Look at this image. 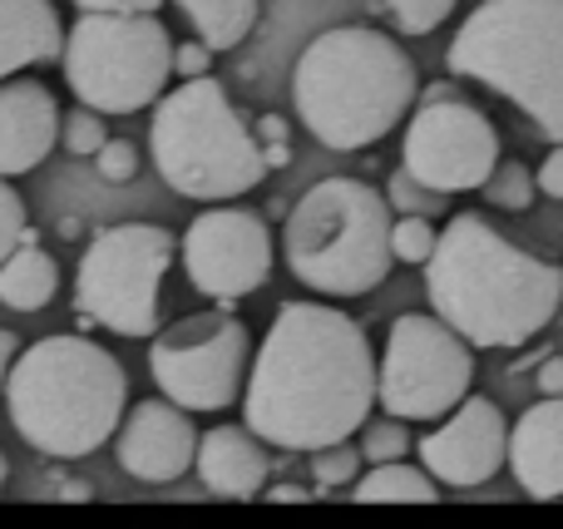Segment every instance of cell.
<instances>
[{
	"instance_id": "6da1fadb",
	"label": "cell",
	"mask_w": 563,
	"mask_h": 529,
	"mask_svg": "<svg viewBox=\"0 0 563 529\" xmlns=\"http://www.w3.org/2000/svg\"><path fill=\"white\" fill-rule=\"evenodd\" d=\"M376 406V352L356 317L282 302L243 386V421L287 455L351 441Z\"/></svg>"
},
{
	"instance_id": "7a4b0ae2",
	"label": "cell",
	"mask_w": 563,
	"mask_h": 529,
	"mask_svg": "<svg viewBox=\"0 0 563 529\" xmlns=\"http://www.w3.org/2000/svg\"><path fill=\"white\" fill-rule=\"evenodd\" d=\"M426 297L475 352H515L559 317L563 273L515 247L485 213H450L426 263Z\"/></svg>"
},
{
	"instance_id": "3957f363",
	"label": "cell",
	"mask_w": 563,
	"mask_h": 529,
	"mask_svg": "<svg viewBox=\"0 0 563 529\" xmlns=\"http://www.w3.org/2000/svg\"><path fill=\"white\" fill-rule=\"evenodd\" d=\"M420 99V69L406 45L376 25H331L291 65V109L321 148L356 154L406 124Z\"/></svg>"
},
{
	"instance_id": "277c9868",
	"label": "cell",
	"mask_w": 563,
	"mask_h": 529,
	"mask_svg": "<svg viewBox=\"0 0 563 529\" xmlns=\"http://www.w3.org/2000/svg\"><path fill=\"white\" fill-rule=\"evenodd\" d=\"M5 411L35 455L85 461L114 441L129 411V376L119 356L89 337H40L35 346H20L10 366Z\"/></svg>"
},
{
	"instance_id": "5b68a950",
	"label": "cell",
	"mask_w": 563,
	"mask_h": 529,
	"mask_svg": "<svg viewBox=\"0 0 563 529\" xmlns=\"http://www.w3.org/2000/svg\"><path fill=\"white\" fill-rule=\"evenodd\" d=\"M455 79L485 85L563 144V0H479L445 49Z\"/></svg>"
},
{
	"instance_id": "8992f818",
	"label": "cell",
	"mask_w": 563,
	"mask_h": 529,
	"mask_svg": "<svg viewBox=\"0 0 563 529\" xmlns=\"http://www.w3.org/2000/svg\"><path fill=\"white\" fill-rule=\"evenodd\" d=\"M148 154H154L158 178L194 203L243 198L273 174L253 134V119L233 104L213 69L164 89L148 124Z\"/></svg>"
},
{
	"instance_id": "52a82bcc",
	"label": "cell",
	"mask_w": 563,
	"mask_h": 529,
	"mask_svg": "<svg viewBox=\"0 0 563 529\" xmlns=\"http://www.w3.org/2000/svg\"><path fill=\"white\" fill-rule=\"evenodd\" d=\"M390 203L366 178H321L282 223V257L301 287L321 297H366L390 277Z\"/></svg>"
},
{
	"instance_id": "ba28073f",
	"label": "cell",
	"mask_w": 563,
	"mask_h": 529,
	"mask_svg": "<svg viewBox=\"0 0 563 529\" xmlns=\"http://www.w3.org/2000/svg\"><path fill=\"white\" fill-rule=\"evenodd\" d=\"M65 85L99 114H139L174 79V35L158 10H79L59 49Z\"/></svg>"
},
{
	"instance_id": "9c48e42d",
	"label": "cell",
	"mask_w": 563,
	"mask_h": 529,
	"mask_svg": "<svg viewBox=\"0 0 563 529\" xmlns=\"http://www.w3.org/2000/svg\"><path fill=\"white\" fill-rule=\"evenodd\" d=\"M178 257V233L158 223L99 228L75 267V312L85 327H104L114 337L144 342L158 332L164 277Z\"/></svg>"
},
{
	"instance_id": "30bf717a",
	"label": "cell",
	"mask_w": 563,
	"mask_h": 529,
	"mask_svg": "<svg viewBox=\"0 0 563 529\" xmlns=\"http://www.w3.org/2000/svg\"><path fill=\"white\" fill-rule=\"evenodd\" d=\"M475 346L435 312H400L376 356V406L400 421L435 426L470 396Z\"/></svg>"
},
{
	"instance_id": "8fae6325",
	"label": "cell",
	"mask_w": 563,
	"mask_h": 529,
	"mask_svg": "<svg viewBox=\"0 0 563 529\" xmlns=\"http://www.w3.org/2000/svg\"><path fill=\"white\" fill-rule=\"evenodd\" d=\"M247 372H253V332L233 307L223 312H194L158 327L148 346V376L184 411H228L243 401Z\"/></svg>"
},
{
	"instance_id": "7c38bea8",
	"label": "cell",
	"mask_w": 563,
	"mask_h": 529,
	"mask_svg": "<svg viewBox=\"0 0 563 529\" xmlns=\"http://www.w3.org/2000/svg\"><path fill=\"white\" fill-rule=\"evenodd\" d=\"M400 164L440 194H479L499 164V129L465 95L420 99L400 139Z\"/></svg>"
},
{
	"instance_id": "4fadbf2b",
	"label": "cell",
	"mask_w": 563,
	"mask_h": 529,
	"mask_svg": "<svg viewBox=\"0 0 563 529\" xmlns=\"http://www.w3.org/2000/svg\"><path fill=\"white\" fill-rule=\"evenodd\" d=\"M188 283L233 307L273 277V228L253 208H203L178 238Z\"/></svg>"
},
{
	"instance_id": "5bb4252c",
	"label": "cell",
	"mask_w": 563,
	"mask_h": 529,
	"mask_svg": "<svg viewBox=\"0 0 563 529\" xmlns=\"http://www.w3.org/2000/svg\"><path fill=\"white\" fill-rule=\"evenodd\" d=\"M416 455L450 491H479L509 465V421L489 396H465L435 431L420 436Z\"/></svg>"
},
{
	"instance_id": "9a60e30c",
	"label": "cell",
	"mask_w": 563,
	"mask_h": 529,
	"mask_svg": "<svg viewBox=\"0 0 563 529\" xmlns=\"http://www.w3.org/2000/svg\"><path fill=\"white\" fill-rule=\"evenodd\" d=\"M198 436L203 431L194 426V411H184L158 392V401L148 396V401H134L124 411L114 431V461L139 485H174L194 471Z\"/></svg>"
},
{
	"instance_id": "2e32d148",
	"label": "cell",
	"mask_w": 563,
	"mask_h": 529,
	"mask_svg": "<svg viewBox=\"0 0 563 529\" xmlns=\"http://www.w3.org/2000/svg\"><path fill=\"white\" fill-rule=\"evenodd\" d=\"M59 104L40 79H0V178H20L59 144Z\"/></svg>"
},
{
	"instance_id": "e0dca14e",
	"label": "cell",
	"mask_w": 563,
	"mask_h": 529,
	"mask_svg": "<svg viewBox=\"0 0 563 529\" xmlns=\"http://www.w3.org/2000/svg\"><path fill=\"white\" fill-rule=\"evenodd\" d=\"M198 481L218 500H257L273 481V451L253 426H213L198 436Z\"/></svg>"
},
{
	"instance_id": "ac0fdd59",
	"label": "cell",
	"mask_w": 563,
	"mask_h": 529,
	"mask_svg": "<svg viewBox=\"0 0 563 529\" xmlns=\"http://www.w3.org/2000/svg\"><path fill=\"white\" fill-rule=\"evenodd\" d=\"M509 471L529 500L563 495V396H544L509 426Z\"/></svg>"
},
{
	"instance_id": "d6986e66",
	"label": "cell",
	"mask_w": 563,
	"mask_h": 529,
	"mask_svg": "<svg viewBox=\"0 0 563 529\" xmlns=\"http://www.w3.org/2000/svg\"><path fill=\"white\" fill-rule=\"evenodd\" d=\"M65 49V20L55 0H0V79L49 65Z\"/></svg>"
},
{
	"instance_id": "ffe728a7",
	"label": "cell",
	"mask_w": 563,
	"mask_h": 529,
	"mask_svg": "<svg viewBox=\"0 0 563 529\" xmlns=\"http://www.w3.org/2000/svg\"><path fill=\"white\" fill-rule=\"evenodd\" d=\"M59 293V263L40 247V233L25 228L15 253L0 263V307L10 312H45Z\"/></svg>"
},
{
	"instance_id": "44dd1931",
	"label": "cell",
	"mask_w": 563,
	"mask_h": 529,
	"mask_svg": "<svg viewBox=\"0 0 563 529\" xmlns=\"http://www.w3.org/2000/svg\"><path fill=\"white\" fill-rule=\"evenodd\" d=\"M174 5L213 55L238 49L263 20V0H174Z\"/></svg>"
},
{
	"instance_id": "7402d4cb",
	"label": "cell",
	"mask_w": 563,
	"mask_h": 529,
	"mask_svg": "<svg viewBox=\"0 0 563 529\" xmlns=\"http://www.w3.org/2000/svg\"><path fill=\"white\" fill-rule=\"evenodd\" d=\"M351 500L356 505H435L440 500V481L426 471V465L380 461V465H371L366 475H356Z\"/></svg>"
},
{
	"instance_id": "603a6c76",
	"label": "cell",
	"mask_w": 563,
	"mask_h": 529,
	"mask_svg": "<svg viewBox=\"0 0 563 529\" xmlns=\"http://www.w3.org/2000/svg\"><path fill=\"white\" fill-rule=\"evenodd\" d=\"M356 5L366 10L371 20H380L386 30L416 40V35H430V30L445 25L460 0H356Z\"/></svg>"
},
{
	"instance_id": "cb8c5ba5",
	"label": "cell",
	"mask_w": 563,
	"mask_h": 529,
	"mask_svg": "<svg viewBox=\"0 0 563 529\" xmlns=\"http://www.w3.org/2000/svg\"><path fill=\"white\" fill-rule=\"evenodd\" d=\"M479 198L505 208V213H525V208H534V198H539V178L525 158H499L495 174L479 184Z\"/></svg>"
},
{
	"instance_id": "d4e9b609",
	"label": "cell",
	"mask_w": 563,
	"mask_h": 529,
	"mask_svg": "<svg viewBox=\"0 0 563 529\" xmlns=\"http://www.w3.org/2000/svg\"><path fill=\"white\" fill-rule=\"evenodd\" d=\"M361 465H366V455H361V445H351V441L311 451V481H317V495H331V491H341V485H356Z\"/></svg>"
},
{
	"instance_id": "484cf974",
	"label": "cell",
	"mask_w": 563,
	"mask_h": 529,
	"mask_svg": "<svg viewBox=\"0 0 563 529\" xmlns=\"http://www.w3.org/2000/svg\"><path fill=\"white\" fill-rule=\"evenodd\" d=\"M386 203H390V213H426V218L450 213V194H440V188L420 184V178L410 174L406 164H400L396 174H390V184H386Z\"/></svg>"
},
{
	"instance_id": "4316f807",
	"label": "cell",
	"mask_w": 563,
	"mask_h": 529,
	"mask_svg": "<svg viewBox=\"0 0 563 529\" xmlns=\"http://www.w3.org/2000/svg\"><path fill=\"white\" fill-rule=\"evenodd\" d=\"M104 139H109V129L95 104H75L59 119V144H65L69 158H95L99 148H104Z\"/></svg>"
},
{
	"instance_id": "83f0119b",
	"label": "cell",
	"mask_w": 563,
	"mask_h": 529,
	"mask_svg": "<svg viewBox=\"0 0 563 529\" xmlns=\"http://www.w3.org/2000/svg\"><path fill=\"white\" fill-rule=\"evenodd\" d=\"M435 218L426 213H396L390 223V247H396V263H410V267H426L430 253H435Z\"/></svg>"
},
{
	"instance_id": "f1b7e54d",
	"label": "cell",
	"mask_w": 563,
	"mask_h": 529,
	"mask_svg": "<svg viewBox=\"0 0 563 529\" xmlns=\"http://www.w3.org/2000/svg\"><path fill=\"white\" fill-rule=\"evenodd\" d=\"M361 455L371 465L380 461H406L410 455V421L400 416H386V421H366L361 426Z\"/></svg>"
},
{
	"instance_id": "f546056e",
	"label": "cell",
	"mask_w": 563,
	"mask_h": 529,
	"mask_svg": "<svg viewBox=\"0 0 563 529\" xmlns=\"http://www.w3.org/2000/svg\"><path fill=\"white\" fill-rule=\"evenodd\" d=\"M139 168H144V158H139V148L129 139H104V148L95 154V174L104 184H134Z\"/></svg>"
},
{
	"instance_id": "4dcf8cb0",
	"label": "cell",
	"mask_w": 563,
	"mask_h": 529,
	"mask_svg": "<svg viewBox=\"0 0 563 529\" xmlns=\"http://www.w3.org/2000/svg\"><path fill=\"white\" fill-rule=\"evenodd\" d=\"M30 213H25V198L10 188V178H0V263L15 253V243L25 238Z\"/></svg>"
},
{
	"instance_id": "1f68e13d",
	"label": "cell",
	"mask_w": 563,
	"mask_h": 529,
	"mask_svg": "<svg viewBox=\"0 0 563 529\" xmlns=\"http://www.w3.org/2000/svg\"><path fill=\"white\" fill-rule=\"evenodd\" d=\"M253 134H257V144H263L267 168H287L291 164V139H287V119H282V114L253 119Z\"/></svg>"
},
{
	"instance_id": "d6a6232c",
	"label": "cell",
	"mask_w": 563,
	"mask_h": 529,
	"mask_svg": "<svg viewBox=\"0 0 563 529\" xmlns=\"http://www.w3.org/2000/svg\"><path fill=\"white\" fill-rule=\"evenodd\" d=\"M208 69H213V49H208L203 40H184V45L174 40V75H178V79L208 75Z\"/></svg>"
},
{
	"instance_id": "836d02e7",
	"label": "cell",
	"mask_w": 563,
	"mask_h": 529,
	"mask_svg": "<svg viewBox=\"0 0 563 529\" xmlns=\"http://www.w3.org/2000/svg\"><path fill=\"white\" fill-rule=\"evenodd\" d=\"M534 178H539V194L563 203V144H549V154H544V164L534 168Z\"/></svg>"
},
{
	"instance_id": "e575fe53",
	"label": "cell",
	"mask_w": 563,
	"mask_h": 529,
	"mask_svg": "<svg viewBox=\"0 0 563 529\" xmlns=\"http://www.w3.org/2000/svg\"><path fill=\"white\" fill-rule=\"evenodd\" d=\"M534 386H539V396H563V356H544L539 362Z\"/></svg>"
},
{
	"instance_id": "d590c367",
	"label": "cell",
	"mask_w": 563,
	"mask_h": 529,
	"mask_svg": "<svg viewBox=\"0 0 563 529\" xmlns=\"http://www.w3.org/2000/svg\"><path fill=\"white\" fill-rule=\"evenodd\" d=\"M40 495H59V500H89V485H79V481H69V475H45V485H40Z\"/></svg>"
},
{
	"instance_id": "8d00e7d4",
	"label": "cell",
	"mask_w": 563,
	"mask_h": 529,
	"mask_svg": "<svg viewBox=\"0 0 563 529\" xmlns=\"http://www.w3.org/2000/svg\"><path fill=\"white\" fill-rule=\"evenodd\" d=\"M15 356H20V337L0 327V392H5V382H10V366H15Z\"/></svg>"
},
{
	"instance_id": "74e56055",
	"label": "cell",
	"mask_w": 563,
	"mask_h": 529,
	"mask_svg": "<svg viewBox=\"0 0 563 529\" xmlns=\"http://www.w3.org/2000/svg\"><path fill=\"white\" fill-rule=\"evenodd\" d=\"M79 10H158L164 0H75Z\"/></svg>"
},
{
	"instance_id": "f35d334b",
	"label": "cell",
	"mask_w": 563,
	"mask_h": 529,
	"mask_svg": "<svg viewBox=\"0 0 563 529\" xmlns=\"http://www.w3.org/2000/svg\"><path fill=\"white\" fill-rule=\"evenodd\" d=\"M263 495H267L273 505H301V500H311L317 491H307V485H267Z\"/></svg>"
},
{
	"instance_id": "ab89813d",
	"label": "cell",
	"mask_w": 563,
	"mask_h": 529,
	"mask_svg": "<svg viewBox=\"0 0 563 529\" xmlns=\"http://www.w3.org/2000/svg\"><path fill=\"white\" fill-rule=\"evenodd\" d=\"M450 95H460V85H450V75L445 79H430V85H420V99H450ZM416 99V104H420Z\"/></svg>"
},
{
	"instance_id": "60d3db41",
	"label": "cell",
	"mask_w": 563,
	"mask_h": 529,
	"mask_svg": "<svg viewBox=\"0 0 563 529\" xmlns=\"http://www.w3.org/2000/svg\"><path fill=\"white\" fill-rule=\"evenodd\" d=\"M5 481H10V465H5V455H0V495H5Z\"/></svg>"
},
{
	"instance_id": "b9f144b4",
	"label": "cell",
	"mask_w": 563,
	"mask_h": 529,
	"mask_svg": "<svg viewBox=\"0 0 563 529\" xmlns=\"http://www.w3.org/2000/svg\"><path fill=\"white\" fill-rule=\"evenodd\" d=\"M559 273H563V267H559Z\"/></svg>"
}]
</instances>
